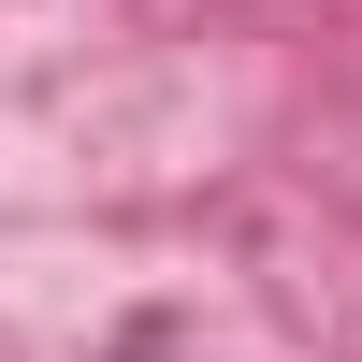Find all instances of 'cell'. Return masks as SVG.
Segmentation results:
<instances>
[{
	"mask_svg": "<svg viewBox=\"0 0 362 362\" xmlns=\"http://www.w3.org/2000/svg\"><path fill=\"white\" fill-rule=\"evenodd\" d=\"M131 362H145V348H131Z\"/></svg>",
	"mask_w": 362,
	"mask_h": 362,
	"instance_id": "6da1fadb",
	"label": "cell"
}]
</instances>
